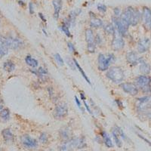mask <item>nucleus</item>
I'll list each match as a JSON object with an SVG mask.
<instances>
[{"label": "nucleus", "mask_w": 151, "mask_h": 151, "mask_svg": "<svg viewBox=\"0 0 151 151\" xmlns=\"http://www.w3.org/2000/svg\"><path fill=\"white\" fill-rule=\"evenodd\" d=\"M121 18L124 20L126 23H128L129 25L131 26H135L138 24L141 18V14L138 11L135 9V8L129 7L125 8V10L123 11Z\"/></svg>", "instance_id": "1"}, {"label": "nucleus", "mask_w": 151, "mask_h": 151, "mask_svg": "<svg viewBox=\"0 0 151 151\" xmlns=\"http://www.w3.org/2000/svg\"><path fill=\"white\" fill-rule=\"evenodd\" d=\"M107 76L114 83H120L124 80L123 70L119 67H112L108 69Z\"/></svg>", "instance_id": "2"}, {"label": "nucleus", "mask_w": 151, "mask_h": 151, "mask_svg": "<svg viewBox=\"0 0 151 151\" xmlns=\"http://www.w3.org/2000/svg\"><path fill=\"white\" fill-rule=\"evenodd\" d=\"M151 79L147 76H139L135 79V85L144 93L149 94L151 92Z\"/></svg>", "instance_id": "3"}, {"label": "nucleus", "mask_w": 151, "mask_h": 151, "mask_svg": "<svg viewBox=\"0 0 151 151\" xmlns=\"http://www.w3.org/2000/svg\"><path fill=\"white\" fill-rule=\"evenodd\" d=\"M115 57L113 54H110L107 56L100 54L98 55V67L100 71H105L107 69H109L110 63L114 61Z\"/></svg>", "instance_id": "4"}, {"label": "nucleus", "mask_w": 151, "mask_h": 151, "mask_svg": "<svg viewBox=\"0 0 151 151\" xmlns=\"http://www.w3.org/2000/svg\"><path fill=\"white\" fill-rule=\"evenodd\" d=\"M136 107L140 112H149L151 110V94L137 99Z\"/></svg>", "instance_id": "5"}, {"label": "nucleus", "mask_w": 151, "mask_h": 151, "mask_svg": "<svg viewBox=\"0 0 151 151\" xmlns=\"http://www.w3.org/2000/svg\"><path fill=\"white\" fill-rule=\"evenodd\" d=\"M113 22L114 24L115 27L118 30L119 33L122 36H125L127 34L129 27L128 23L125 22L121 18H117V17H113Z\"/></svg>", "instance_id": "6"}, {"label": "nucleus", "mask_w": 151, "mask_h": 151, "mask_svg": "<svg viewBox=\"0 0 151 151\" xmlns=\"http://www.w3.org/2000/svg\"><path fill=\"white\" fill-rule=\"evenodd\" d=\"M79 143H80V139L73 138L69 139L68 141H66L61 146L60 151H70L73 148L79 147Z\"/></svg>", "instance_id": "7"}, {"label": "nucleus", "mask_w": 151, "mask_h": 151, "mask_svg": "<svg viewBox=\"0 0 151 151\" xmlns=\"http://www.w3.org/2000/svg\"><path fill=\"white\" fill-rule=\"evenodd\" d=\"M68 114L67 106L65 104H60L56 106L54 110V116L55 118H63Z\"/></svg>", "instance_id": "8"}, {"label": "nucleus", "mask_w": 151, "mask_h": 151, "mask_svg": "<svg viewBox=\"0 0 151 151\" xmlns=\"http://www.w3.org/2000/svg\"><path fill=\"white\" fill-rule=\"evenodd\" d=\"M120 87L125 93L131 94V95H133V96H135L138 93V87L135 84L125 82V83L121 84Z\"/></svg>", "instance_id": "9"}, {"label": "nucleus", "mask_w": 151, "mask_h": 151, "mask_svg": "<svg viewBox=\"0 0 151 151\" xmlns=\"http://www.w3.org/2000/svg\"><path fill=\"white\" fill-rule=\"evenodd\" d=\"M5 42L7 47L11 49H18L23 45V42L21 39L12 37H5Z\"/></svg>", "instance_id": "10"}, {"label": "nucleus", "mask_w": 151, "mask_h": 151, "mask_svg": "<svg viewBox=\"0 0 151 151\" xmlns=\"http://www.w3.org/2000/svg\"><path fill=\"white\" fill-rule=\"evenodd\" d=\"M21 142L24 144V146L27 148H35L37 147V141L34 138H31L27 135H23L21 137Z\"/></svg>", "instance_id": "11"}, {"label": "nucleus", "mask_w": 151, "mask_h": 151, "mask_svg": "<svg viewBox=\"0 0 151 151\" xmlns=\"http://www.w3.org/2000/svg\"><path fill=\"white\" fill-rule=\"evenodd\" d=\"M126 60L131 65H137L138 63H141L143 60L138 57V55L135 51H130L126 55Z\"/></svg>", "instance_id": "12"}, {"label": "nucleus", "mask_w": 151, "mask_h": 151, "mask_svg": "<svg viewBox=\"0 0 151 151\" xmlns=\"http://www.w3.org/2000/svg\"><path fill=\"white\" fill-rule=\"evenodd\" d=\"M143 21L145 27L147 30H151V10L147 7L143 9Z\"/></svg>", "instance_id": "13"}, {"label": "nucleus", "mask_w": 151, "mask_h": 151, "mask_svg": "<svg viewBox=\"0 0 151 151\" xmlns=\"http://www.w3.org/2000/svg\"><path fill=\"white\" fill-rule=\"evenodd\" d=\"M150 41L147 38H143L139 40L138 43V51L139 53H144L150 49Z\"/></svg>", "instance_id": "14"}, {"label": "nucleus", "mask_w": 151, "mask_h": 151, "mask_svg": "<svg viewBox=\"0 0 151 151\" xmlns=\"http://www.w3.org/2000/svg\"><path fill=\"white\" fill-rule=\"evenodd\" d=\"M125 42L122 38L117 37L113 39L112 41V48L115 51H119L124 48Z\"/></svg>", "instance_id": "15"}, {"label": "nucleus", "mask_w": 151, "mask_h": 151, "mask_svg": "<svg viewBox=\"0 0 151 151\" xmlns=\"http://www.w3.org/2000/svg\"><path fill=\"white\" fill-rule=\"evenodd\" d=\"M8 48L5 42V37L0 36V58L8 54Z\"/></svg>", "instance_id": "16"}, {"label": "nucleus", "mask_w": 151, "mask_h": 151, "mask_svg": "<svg viewBox=\"0 0 151 151\" xmlns=\"http://www.w3.org/2000/svg\"><path fill=\"white\" fill-rule=\"evenodd\" d=\"M52 4H53L54 8H55V13H54L55 18L58 19L60 11L62 8V0H53Z\"/></svg>", "instance_id": "17"}, {"label": "nucleus", "mask_w": 151, "mask_h": 151, "mask_svg": "<svg viewBox=\"0 0 151 151\" xmlns=\"http://www.w3.org/2000/svg\"><path fill=\"white\" fill-rule=\"evenodd\" d=\"M60 135L63 140L64 141H68L71 138V131L68 129L67 127H64L62 128L60 130Z\"/></svg>", "instance_id": "18"}, {"label": "nucleus", "mask_w": 151, "mask_h": 151, "mask_svg": "<svg viewBox=\"0 0 151 151\" xmlns=\"http://www.w3.org/2000/svg\"><path fill=\"white\" fill-rule=\"evenodd\" d=\"M86 40L88 45H92L94 43V33L91 29H87L86 30Z\"/></svg>", "instance_id": "19"}, {"label": "nucleus", "mask_w": 151, "mask_h": 151, "mask_svg": "<svg viewBox=\"0 0 151 151\" xmlns=\"http://www.w3.org/2000/svg\"><path fill=\"white\" fill-rule=\"evenodd\" d=\"M2 137L6 142H11L14 140V135L10 131V129H5L2 131Z\"/></svg>", "instance_id": "20"}, {"label": "nucleus", "mask_w": 151, "mask_h": 151, "mask_svg": "<svg viewBox=\"0 0 151 151\" xmlns=\"http://www.w3.org/2000/svg\"><path fill=\"white\" fill-rule=\"evenodd\" d=\"M150 64H148L147 63L143 61L141 63V65H140V71L143 74H145V75H147V74H149L150 73Z\"/></svg>", "instance_id": "21"}, {"label": "nucleus", "mask_w": 151, "mask_h": 151, "mask_svg": "<svg viewBox=\"0 0 151 151\" xmlns=\"http://www.w3.org/2000/svg\"><path fill=\"white\" fill-rule=\"evenodd\" d=\"M70 25H71V24H70L69 21L67 19V21H64L61 27V30L63 33H65L66 36H67L68 37H71V34H70V32H69V27Z\"/></svg>", "instance_id": "22"}, {"label": "nucleus", "mask_w": 151, "mask_h": 151, "mask_svg": "<svg viewBox=\"0 0 151 151\" xmlns=\"http://www.w3.org/2000/svg\"><path fill=\"white\" fill-rule=\"evenodd\" d=\"M112 134H113V138H114L115 142H116V144H117V147H122V144H123V142H122L120 138H119L120 137V135H119V134L117 128L112 131Z\"/></svg>", "instance_id": "23"}, {"label": "nucleus", "mask_w": 151, "mask_h": 151, "mask_svg": "<svg viewBox=\"0 0 151 151\" xmlns=\"http://www.w3.org/2000/svg\"><path fill=\"white\" fill-rule=\"evenodd\" d=\"M102 137L103 139H104V144L106 145L107 147H113V144L111 139H110V136L107 132L105 131H103L102 132Z\"/></svg>", "instance_id": "24"}, {"label": "nucleus", "mask_w": 151, "mask_h": 151, "mask_svg": "<svg viewBox=\"0 0 151 151\" xmlns=\"http://www.w3.org/2000/svg\"><path fill=\"white\" fill-rule=\"evenodd\" d=\"M103 25V21L99 18H93L90 21V26L94 28H98L100 27Z\"/></svg>", "instance_id": "25"}, {"label": "nucleus", "mask_w": 151, "mask_h": 151, "mask_svg": "<svg viewBox=\"0 0 151 151\" xmlns=\"http://www.w3.org/2000/svg\"><path fill=\"white\" fill-rule=\"evenodd\" d=\"M3 68L5 71L7 72H12L14 71V69H15V65L12 61H7L4 63V65H3Z\"/></svg>", "instance_id": "26"}, {"label": "nucleus", "mask_w": 151, "mask_h": 151, "mask_svg": "<svg viewBox=\"0 0 151 151\" xmlns=\"http://www.w3.org/2000/svg\"><path fill=\"white\" fill-rule=\"evenodd\" d=\"M25 61H26L27 65L31 67H36L38 66V61L30 56H27L25 58Z\"/></svg>", "instance_id": "27"}, {"label": "nucleus", "mask_w": 151, "mask_h": 151, "mask_svg": "<svg viewBox=\"0 0 151 151\" xmlns=\"http://www.w3.org/2000/svg\"><path fill=\"white\" fill-rule=\"evenodd\" d=\"M10 117V112L8 109H3L0 111V118L3 120L6 121Z\"/></svg>", "instance_id": "28"}, {"label": "nucleus", "mask_w": 151, "mask_h": 151, "mask_svg": "<svg viewBox=\"0 0 151 151\" xmlns=\"http://www.w3.org/2000/svg\"><path fill=\"white\" fill-rule=\"evenodd\" d=\"M74 63H75V64H76V67L78 68V69H79V71H80V73H81V74H82V76H83L84 79H85V80H86V82H88V84H90V85H91V82H90L89 79H88V76H86V74L85 73V72L83 71V69H82V68L81 67H80V64H79V63H78V62L76 61V60H74Z\"/></svg>", "instance_id": "29"}, {"label": "nucleus", "mask_w": 151, "mask_h": 151, "mask_svg": "<svg viewBox=\"0 0 151 151\" xmlns=\"http://www.w3.org/2000/svg\"><path fill=\"white\" fill-rule=\"evenodd\" d=\"M104 31H105L107 34L113 35L115 33V29L114 27H113V25L110 24L106 25V26L104 27Z\"/></svg>", "instance_id": "30"}, {"label": "nucleus", "mask_w": 151, "mask_h": 151, "mask_svg": "<svg viewBox=\"0 0 151 151\" xmlns=\"http://www.w3.org/2000/svg\"><path fill=\"white\" fill-rule=\"evenodd\" d=\"M49 141V138H48L47 135L45 134V133H42L40 135V137H39V141L41 142L42 144H46Z\"/></svg>", "instance_id": "31"}, {"label": "nucleus", "mask_w": 151, "mask_h": 151, "mask_svg": "<svg viewBox=\"0 0 151 151\" xmlns=\"http://www.w3.org/2000/svg\"><path fill=\"white\" fill-rule=\"evenodd\" d=\"M55 60H56V61L57 62V63H58L60 66H63V61L62 57H61V55H60L59 54H55Z\"/></svg>", "instance_id": "32"}, {"label": "nucleus", "mask_w": 151, "mask_h": 151, "mask_svg": "<svg viewBox=\"0 0 151 151\" xmlns=\"http://www.w3.org/2000/svg\"><path fill=\"white\" fill-rule=\"evenodd\" d=\"M87 49L90 53H93L95 51V44H92V45H87Z\"/></svg>", "instance_id": "33"}, {"label": "nucleus", "mask_w": 151, "mask_h": 151, "mask_svg": "<svg viewBox=\"0 0 151 151\" xmlns=\"http://www.w3.org/2000/svg\"><path fill=\"white\" fill-rule=\"evenodd\" d=\"M98 11H100L101 12H106L107 7L106 5H104L103 4H99L98 5Z\"/></svg>", "instance_id": "34"}, {"label": "nucleus", "mask_w": 151, "mask_h": 151, "mask_svg": "<svg viewBox=\"0 0 151 151\" xmlns=\"http://www.w3.org/2000/svg\"><path fill=\"white\" fill-rule=\"evenodd\" d=\"M113 11H114L115 17H117V18H119V16L120 15V13H121L120 9H119V8H114Z\"/></svg>", "instance_id": "35"}, {"label": "nucleus", "mask_w": 151, "mask_h": 151, "mask_svg": "<svg viewBox=\"0 0 151 151\" xmlns=\"http://www.w3.org/2000/svg\"><path fill=\"white\" fill-rule=\"evenodd\" d=\"M100 42H101V39H100V36L99 35H97L96 36L94 37V43L95 44H100Z\"/></svg>", "instance_id": "36"}, {"label": "nucleus", "mask_w": 151, "mask_h": 151, "mask_svg": "<svg viewBox=\"0 0 151 151\" xmlns=\"http://www.w3.org/2000/svg\"><path fill=\"white\" fill-rule=\"evenodd\" d=\"M67 46H68V49H69V51H71V52H73V51H75V48H74V45H73L71 42H68Z\"/></svg>", "instance_id": "37"}, {"label": "nucleus", "mask_w": 151, "mask_h": 151, "mask_svg": "<svg viewBox=\"0 0 151 151\" xmlns=\"http://www.w3.org/2000/svg\"><path fill=\"white\" fill-rule=\"evenodd\" d=\"M29 7H30V14H33V13H34V10H33V5L32 2L30 3Z\"/></svg>", "instance_id": "38"}, {"label": "nucleus", "mask_w": 151, "mask_h": 151, "mask_svg": "<svg viewBox=\"0 0 151 151\" xmlns=\"http://www.w3.org/2000/svg\"><path fill=\"white\" fill-rule=\"evenodd\" d=\"M75 100H76V104L78 105V107H80V108H81L82 107V105H81V103H80V101L79 100V99H78V98L76 96L75 97Z\"/></svg>", "instance_id": "39"}, {"label": "nucleus", "mask_w": 151, "mask_h": 151, "mask_svg": "<svg viewBox=\"0 0 151 151\" xmlns=\"http://www.w3.org/2000/svg\"><path fill=\"white\" fill-rule=\"evenodd\" d=\"M83 102H84V104H85V107H86V110H87V111H88V113H92V111H91V110H90L89 107H88V104H86V100H83Z\"/></svg>", "instance_id": "40"}, {"label": "nucleus", "mask_w": 151, "mask_h": 151, "mask_svg": "<svg viewBox=\"0 0 151 151\" xmlns=\"http://www.w3.org/2000/svg\"><path fill=\"white\" fill-rule=\"evenodd\" d=\"M138 136H139V137H140V138H142V139H143L144 141H146V142H147V143L148 144H149L150 146V147H151V142H150V141H148V140H147V139H146V138H144L143 136H141V135H138Z\"/></svg>", "instance_id": "41"}, {"label": "nucleus", "mask_w": 151, "mask_h": 151, "mask_svg": "<svg viewBox=\"0 0 151 151\" xmlns=\"http://www.w3.org/2000/svg\"><path fill=\"white\" fill-rule=\"evenodd\" d=\"M3 107H4V103H3V100L0 97V111L2 110H3Z\"/></svg>", "instance_id": "42"}, {"label": "nucleus", "mask_w": 151, "mask_h": 151, "mask_svg": "<svg viewBox=\"0 0 151 151\" xmlns=\"http://www.w3.org/2000/svg\"><path fill=\"white\" fill-rule=\"evenodd\" d=\"M116 103H117V104H118L119 107H123V104L122 102H121L120 100H116Z\"/></svg>", "instance_id": "43"}, {"label": "nucleus", "mask_w": 151, "mask_h": 151, "mask_svg": "<svg viewBox=\"0 0 151 151\" xmlns=\"http://www.w3.org/2000/svg\"><path fill=\"white\" fill-rule=\"evenodd\" d=\"M39 16H40V18H41L42 19L43 21H45V18H44V17L42 16V14L41 13H40V14H39Z\"/></svg>", "instance_id": "44"}, {"label": "nucleus", "mask_w": 151, "mask_h": 151, "mask_svg": "<svg viewBox=\"0 0 151 151\" xmlns=\"http://www.w3.org/2000/svg\"><path fill=\"white\" fill-rule=\"evenodd\" d=\"M82 151H86V150H82Z\"/></svg>", "instance_id": "45"}, {"label": "nucleus", "mask_w": 151, "mask_h": 151, "mask_svg": "<svg viewBox=\"0 0 151 151\" xmlns=\"http://www.w3.org/2000/svg\"><path fill=\"white\" fill-rule=\"evenodd\" d=\"M0 151H1V149H0Z\"/></svg>", "instance_id": "46"}]
</instances>
